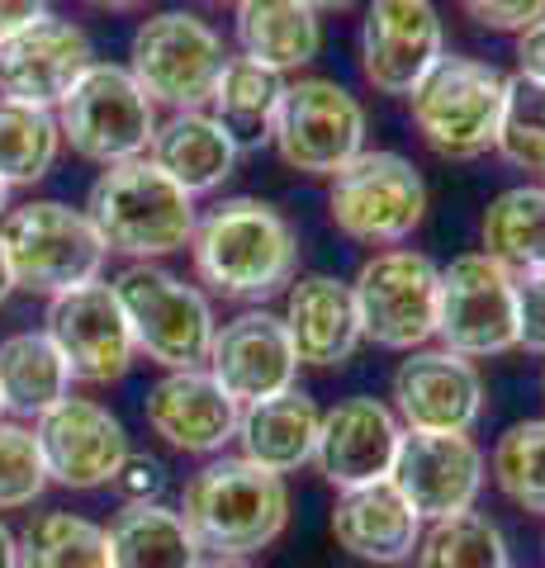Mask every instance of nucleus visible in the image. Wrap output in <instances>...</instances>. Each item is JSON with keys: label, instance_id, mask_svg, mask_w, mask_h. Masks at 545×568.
<instances>
[{"label": "nucleus", "instance_id": "50", "mask_svg": "<svg viewBox=\"0 0 545 568\" xmlns=\"http://www.w3.org/2000/svg\"><path fill=\"white\" fill-rule=\"evenodd\" d=\"M0 413H6V407H0Z\"/></svg>", "mask_w": 545, "mask_h": 568}, {"label": "nucleus", "instance_id": "40", "mask_svg": "<svg viewBox=\"0 0 545 568\" xmlns=\"http://www.w3.org/2000/svg\"><path fill=\"white\" fill-rule=\"evenodd\" d=\"M517 71L532 81H545V14L517 33Z\"/></svg>", "mask_w": 545, "mask_h": 568}, {"label": "nucleus", "instance_id": "45", "mask_svg": "<svg viewBox=\"0 0 545 568\" xmlns=\"http://www.w3.org/2000/svg\"><path fill=\"white\" fill-rule=\"evenodd\" d=\"M304 6L323 14V10H346V6H356V0H304Z\"/></svg>", "mask_w": 545, "mask_h": 568}, {"label": "nucleus", "instance_id": "16", "mask_svg": "<svg viewBox=\"0 0 545 568\" xmlns=\"http://www.w3.org/2000/svg\"><path fill=\"white\" fill-rule=\"evenodd\" d=\"M488 459L470 432H403L390 484L422 521L470 511L484 488Z\"/></svg>", "mask_w": 545, "mask_h": 568}, {"label": "nucleus", "instance_id": "44", "mask_svg": "<svg viewBox=\"0 0 545 568\" xmlns=\"http://www.w3.org/2000/svg\"><path fill=\"white\" fill-rule=\"evenodd\" d=\"M91 10H110V14H124V10H138L143 0H85Z\"/></svg>", "mask_w": 545, "mask_h": 568}, {"label": "nucleus", "instance_id": "14", "mask_svg": "<svg viewBox=\"0 0 545 568\" xmlns=\"http://www.w3.org/2000/svg\"><path fill=\"white\" fill-rule=\"evenodd\" d=\"M361 77L380 95H413L446 58V29L432 0H371L356 39Z\"/></svg>", "mask_w": 545, "mask_h": 568}, {"label": "nucleus", "instance_id": "33", "mask_svg": "<svg viewBox=\"0 0 545 568\" xmlns=\"http://www.w3.org/2000/svg\"><path fill=\"white\" fill-rule=\"evenodd\" d=\"M413 559H417V568H513L507 564L503 530L474 507L422 526Z\"/></svg>", "mask_w": 545, "mask_h": 568}, {"label": "nucleus", "instance_id": "32", "mask_svg": "<svg viewBox=\"0 0 545 568\" xmlns=\"http://www.w3.org/2000/svg\"><path fill=\"white\" fill-rule=\"evenodd\" d=\"M14 540H20V568H110L104 526L77 511H43Z\"/></svg>", "mask_w": 545, "mask_h": 568}, {"label": "nucleus", "instance_id": "7", "mask_svg": "<svg viewBox=\"0 0 545 568\" xmlns=\"http://www.w3.org/2000/svg\"><path fill=\"white\" fill-rule=\"evenodd\" d=\"M351 298H356L361 336L384 351H422L436 342V313H442V265L427 252L413 246H384V252L365 256L356 280H351Z\"/></svg>", "mask_w": 545, "mask_h": 568}, {"label": "nucleus", "instance_id": "21", "mask_svg": "<svg viewBox=\"0 0 545 568\" xmlns=\"http://www.w3.org/2000/svg\"><path fill=\"white\" fill-rule=\"evenodd\" d=\"M148 432L181 455H219L238 436L242 407L209 369H166L143 398Z\"/></svg>", "mask_w": 545, "mask_h": 568}, {"label": "nucleus", "instance_id": "41", "mask_svg": "<svg viewBox=\"0 0 545 568\" xmlns=\"http://www.w3.org/2000/svg\"><path fill=\"white\" fill-rule=\"evenodd\" d=\"M43 14H52L48 0H0V43L14 39V33L29 24H39Z\"/></svg>", "mask_w": 545, "mask_h": 568}, {"label": "nucleus", "instance_id": "38", "mask_svg": "<svg viewBox=\"0 0 545 568\" xmlns=\"http://www.w3.org/2000/svg\"><path fill=\"white\" fill-rule=\"evenodd\" d=\"M461 6L474 24L494 33H522L545 14V0H461Z\"/></svg>", "mask_w": 545, "mask_h": 568}, {"label": "nucleus", "instance_id": "9", "mask_svg": "<svg viewBox=\"0 0 545 568\" xmlns=\"http://www.w3.org/2000/svg\"><path fill=\"white\" fill-rule=\"evenodd\" d=\"M52 114H58L67 148L95 166L148 156L157 123H162L157 104L143 95V85L119 62H91V71L67 91V100Z\"/></svg>", "mask_w": 545, "mask_h": 568}, {"label": "nucleus", "instance_id": "6", "mask_svg": "<svg viewBox=\"0 0 545 568\" xmlns=\"http://www.w3.org/2000/svg\"><path fill=\"white\" fill-rule=\"evenodd\" d=\"M503 85L507 77L498 67L446 52L408 95V119L417 138L446 162H474V156L494 152L503 119Z\"/></svg>", "mask_w": 545, "mask_h": 568}, {"label": "nucleus", "instance_id": "13", "mask_svg": "<svg viewBox=\"0 0 545 568\" xmlns=\"http://www.w3.org/2000/svg\"><path fill=\"white\" fill-rule=\"evenodd\" d=\"M33 440H39L48 484L72 493L114 488L119 469L133 455L124 422L95 398H62L52 413L33 422Z\"/></svg>", "mask_w": 545, "mask_h": 568}, {"label": "nucleus", "instance_id": "26", "mask_svg": "<svg viewBox=\"0 0 545 568\" xmlns=\"http://www.w3.org/2000/svg\"><path fill=\"white\" fill-rule=\"evenodd\" d=\"M233 33L242 58H252L256 67L275 71V77L309 67L323 48L319 10H309L304 0H238Z\"/></svg>", "mask_w": 545, "mask_h": 568}, {"label": "nucleus", "instance_id": "24", "mask_svg": "<svg viewBox=\"0 0 545 568\" xmlns=\"http://www.w3.org/2000/svg\"><path fill=\"white\" fill-rule=\"evenodd\" d=\"M148 156L190 194V200H200V194H214L228 175L238 171L242 148L209 110H181V114H166L157 123Z\"/></svg>", "mask_w": 545, "mask_h": 568}, {"label": "nucleus", "instance_id": "23", "mask_svg": "<svg viewBox=\"0 0 545 568\" xmlns=\"http://www.w3.org/2000/svg\"><path fill=\"white\" fill-rule=\"evenodd\" d=\"M422 526L427 521L403 503V493L390 478L371 484V488L337 493V507H332V540H337L351 559L380 564V568H403V559H413Z\"/></svg>", "mask_w": 545, "mask_h": 568}, {"label": "nucleus", "instance_id": "46", "mask_svg": "<svg viewBox=\"0 0 545 568\" xmlns=\"http://www.w3.org/2000/svg\"><path fill=\"white\" fill-rule=\"evenodd\" d=\"M200 568H256V564H248V559H204Z\"/></svg>", "mask_w": 545, "mask_h": 568}, {"label": "nucleus", "instance_id": "4", "mask_svg": "<svg viewBox=\"0 0 545 568\" xmlns=\"http://www.w3.org/2000/svg\"><path fill=\"white\" fill-rule=\"evenodd\" d=\"M110 284L129 317L138 355L162 369H200L209 361L219 317L204 290L157 261H129Z\"/></svg>", "mask_w": 545, "mask_h": 568}, {"label": "nucleus", "instance_id": "11", "mask_svg": "<svg viewBox=\"0 0 545 568\" xmlns=\"http://www.w3.org/2000/svg\"><path fill=\"white\" fill-rule=\"evenodd\" d=\"M271 148L290 171L332 181L365 152V104L332 77L285 81L271 123Z\"/></svg>", "mask_w": 545, "mask_h": 568}, {"label": "nucleus", "instance_id": "19", "mask_svg": "<svg viewBox=\"0 0 545 568\" xmlns=\"http://www.w3.org/2000/svg\"><path fill=\"white\" fill-rule=\"evenodd\" d=\"M91 62H95L91 33L62 20V14H43L39 24H29L0 43V95L39 104V110H58L67 91L91 71Z\"/></svg>", "mask_w": 545, "mask_h": 568}, {"label": "nucleus", "instance_id": "34", "mask_svg": "<svg viewBox=\"0 0 545 568\" xmlns=\"http://www.w3.org/2000/svg\"><path fill=\"white\" fill-rule=\"evenodd\" d=\"M488 474H494L498 493L513 507L545 517V417H526L507 426L494 455H488Z\"/></svg>", "mask_w": 545, "mask_h": 568}, {"label": "nucleus", "instance_id": "17", "mask_svg": "<svg viewBox=\"0 0 545 568\" xmlns=\"http://www.w3.org/2000/svg\"><path fill=\"white\" fill-rule=\"evenodd\" d=\"M390 407L403 432H474L484 413V379L465 355L422 346L398 361Z\"/></svg>", "mask_w": 545, "mask_h": 568}, {"label": "nucleus", "instance_id": "29", "mask_svg": "<svg viewBox=\"0 0 545 568\" xmlns=\"http://www.w3.org/2000/svg\"><path fill=\"white\" fill-rule=\"evenodd\" d=\"M280 95H285V77H275V71L256 67L252 58L238 52V58L223 62L204 110L238 138V148H256V142H271Z\"/></svg>", "mask_w": 545, "mask_h": 568}, {"label": "nucleus", "instance_id": "18", "mask_svg": "<svg viewBox=\"0 0 545 568\" xmlns=\"http://www.w3.org/2000/svg\"><path fill=\"white\" fill-rule=\"evenodd\" d=\"M204 369L223 384V394L238 407L266 403L275 394H290L299 379V361L290 346V332L280 323V313L248 308L214 332Z\"/></svg>", "mask_w": 545, "mask_h": 568}, {"label": "nucleus", "instance_id": "8", "mask_svg": "<svg viewBox=\"0 0 545 568\" xmlns=\"http://www.w3.org/2000/svg\"><path fill=\"white\" fill-rule=\"evenodd\" d=\"M228 62L223 33L200 20L195 10H162L148 14L129 39V77L143 95L162 110H204L214 81Z\"/></svg>", "mask_w": 545, "mask_h": 568}, {"label": "nucleus", "instance_id": "43", "mask_svg": "<svg viewBox=\"0 0 545 568\" xmlns=\"http://www.w3.org/2000/svg\"><path fill=\"white\" fill-rule=\"evenodd\" d=\"M14 294V271H10V256H6V242H0V304Z\"/></svg>", "mask_w": 545, "mask_h": 568}, {"label": "nucleus", "instance_id": "27", "mask_svg": "<svg viewBox=\"0 0 545 568\" xmlns=\"http://www.w3.org/2000/svg\"><path fill=\"white\" fill-rule=\"evenodd\" d=\"M110 568H200L204 549L185 517L162 503H124L104 526Z\"/></svg>", "mask_w": 545, "mask_h": 568}, {"label": "nucleus", "instance_id": "10", "mask_svg": "<svg viewBox=\"0 0 545 568\" xmlns=\"http://www.w3.org/2000/svg\"><path fill=\"white\" fill-rule=\"evenodd\" d=\"M327 219L365 246H398L427 219V181L403 152L365 148L327 185Z\"/></svg>", "mask_w": 545, "mask_h": 568}, {"label": "nucleus", "instance_id": "3", "mask_svg": "<svg viewBox=\"0 0 545 568\" xmlns=\"http://www.w3.org/2000/svg\"><path fill=\"white\" fill-rule=\"evenodd\" d=\"M85 219L95 223L104 252L157 261L185 252L195 237L200 209L152 156H133V162L100 166L91 194H85Z\"/></svg>", "mask_w": 545, "mask_h": 568}, {"label": "nucleus", "instance_id": "25", "mask_svg": "<svg viewBox=\"0 0 545 568\" xmlns=\"http://www.w3.org/2000/svg\"><path fill=\"white\" fill-rule=\"evenodd\" d=\"M319 426H323V407L313 403L304 388H290V394L242 407L233 440L242 446V459H252V465L285 478L313 459V450H319Z\"/></svg>", "mask_w": 545, "mask_h": 568}, {"label": "nucleus", "instance_id": "36", "mask_svg": "<svg viewBox=\"0 0 545 568\" xmlns=\"http://www.w3.org/2000/svg\"><path fill=\"white\" fill-rule=\"evenodd\" d=\"M48 488L39 440L24 422L0 417V511H20Z\"/></svg>", "mask_w": 545, "mask_h": 568}, {"label": "nucleus", "instance_id": "31", "mask_svg": "<svg viewBox=\"0 0 545 568\" xmlns=\"http://www.w3.org/2000/svg\"><path fill=\"white\" fill-rule=\"evenodd\" d=\"M58 152H62L58 114L0 95V181L10 190L39 185L58 166Z\"/></svg>", "mask_w": 545, "mask_h": 568}, {"label": "nucleus", "instance_id": "37", "mask_svg": "<svg viewBox=\"0 0 545 568\" xmlns=\"http://www.w3.org/2000/svg\"><path fill=\"white\" fill-rule=\"evenodd\" d=\"M517 346L545 355V271L517 275Z\"/></svg>", "mask_w": 545, "mask_h": 568}, {"label": "nucleus", "instance_id": "2", "mask_svg": "<svg viewBox=\"0 0 545 568\" xmlns=\"http://www.w3.org/2000/svg\"><path fill=\"white\" fill-rule=\"evenodd\" d=\"M175 511L209 559H248L290 526V488L252 459L219 455L185 484Z\"/></svg>", "mask_w": 545, "mask_h": 568}, {"label": "nucleus", "instance_id": "20", "mask_svg": "<svg viewBox=\"0 0 545 568\" xmlns=\"http://www.w3.org/2000/svg\"><path fill=\"white\" fill-rule=\"evenodd\" d=\"M398 440H403V426L394 417V407L356 394V398L332 403L323 413L313 465H319V474L337 493L371 488V484H384V478L394 474Z\"/></svg>", "mask_w": 545, "mask_h": 568}, {"label": "nucleus", "instance_id": "30", "mask_svg": "<svg viewBox=\"0 0 545 568\" xmlns=\"http://www.w3.org/2000/svg\"><path fill=\"white\" fill-rule=\"evenodd\" d=\"M480 242L484 256L503 261L513 275L545 271V185H513L488 200Z\"/></svg>", "mask_w": 545, "mask_h": 568}, {"label": "nucleus", "instance_id": "5", "mask_svg": "<svg viewBox=\"0 0 545 568\" xmlns=\"http://www.w3.org/2000/svg\"><path fill=\"white\" fill-rule=\"evenodd\" d=\"M0 242H6V256L14 271V290H29L43 298H58L67 290L100 280L104 261H110L95 223L85 219V209H72L62 200L14 204L0 219Z\"/></svg>", "mask_w": 545, "mask_h": 568}, {"label": "nucleus", "instance_id": "49", "mask_svg": "<svg viewBox=\"0 0 545 568\" xmlns=\"http://www.w3.org/2000/svg\"><path fill=\"white\" fill-rule=\"evenodd\" d=\"M541 388H545V379H541Z\"/></svg>", "mask_w": 545, "mask_h": 568}, {"label": "nucleus", "instance_id": "1", "mask_svg": "<svg viewBox=\"0 0 545 568\" xmlns=\"http://www.w3.org/2000/svg\"><path fill=\"white\" fill-rule=\"evenodd\" d=\"M190 256H195L200 284L238 304H266L285 294L299 275V237L290 219L252 194L209 209L195 223Z\"/></svg>", "mask_w": 545, "mask_h": 568}, {"label": "nucleus", "instance_id": "42", "mask_svg": "<svg viewBox=\"0 0 545 568\" xmlns=\"http://www.w3.org/2000/svg\"><path fill=\"white\" fill-rule=\"evenodd\" d=\"M0 568H20V540L6 521H0Z\"/></svg>", "mask_w": 545, "mask_h": 568}, {"label": "nucleus", "instance_id": "22", "mask_svg": "<svg viewBox=\"0 0 545 568\" xmlns=\"http://www.w3.org/2000/svg\"><path fill=\"white\" fill-rule=\"evenodd\" d=\"M280 323L290 332L294 361L313 365V369H337L346 365L361 336V317H356V298H351V280H337L327 271H309L294 275L285 290V313Z\"/></svg>", "mask_w": 545, "mask_h": 568}, {"label": "nucleus", "instance_id": "28", "mask_svg": "<svg viewBox=\"0 0 545 568\" xmlns=\"http://www.w3.org/2000/svg\"><path fill=\"white\" fill-rule=\"evenodd\" d=\"M62 398H72V369L48 332H14L0 342V407L14 417L52 413Z\"/></svg>", "mask_w": 545, "mask_h": 568}, {"label": "nucleus", "instance_id": "39", "mask_svg": "<svg viewBox=\"0 0 545 568\" xmlns=\"http://www.w3.org/2000/svg\"><path fill=\"white\" fill-rule=\"evenodd\" d=\"M114 488H124V503H152L148 493L162 488V465H157V459H138V455H129V465L119 469Z\"/></svg>", "mask_w": 545, "mask_h": 568}, {"label": "nucleus", "instance_id": "12", "mask_svg": "<svg viewBox=\"0 0 545 568\" xmlns=\"http://www.w3.org/2000/svg\"><path fill=\"white\" fill-rule=\"evenodd\" d=\"M436 342L465 361L517 351V275L484 252H465L442 265Z\"/></svg>", "mask_w": 545, "mask_h": 568}, {"label": "nucleus", "instance_id": "35", "mask_svg": "<svg viewBox=\"0 0 545 568\" xmlns=\"http://www.w3.org/2000/svg\"><path fill=\"white\" fill-rule=\"evenodd\" d=\"M494 152L507 166L545 175V81H532V77H522V71L507 77Z\"/></svg>", "mask_w": 545, "mask_h": 568}, {"label": "nucleus", "instance_id": "15", "mask_svg": "<svg viewBox=\"0 0 545 568\" xmlns=\"http://www.w3.org/2000/svg\"><path fill=\"white\" fill-rule=\"evenodd\" d=\"M43 332L52 336V346L62 351L72 379H85V384L124 379L133 355H138L129 317L119 308V294L110 280H91V284H81V290L48 298Z\"/></svg>", "mask_w": 545, "mask_h": 568}, {"label": "nucleus", "instance_id": "47", "mask_svg": "<svg viewBox=\"0 0 545 568\" xmlns=\"http://www.w3.org/2000/svg\"><path fill=\"white\" fill-rule=\"evenodd\" d=\"M6 213H10V185L0 181V219H6Z\"/></svg>", "mask_w": 545, "mask_h": 568}, {"label": "nucleus", "instance_id": "48", "mask_svg": "<svg viewBox=\"0 0 545 568\" xmlns=\"http://www.w3.org/2000/svg\"><path fill=\"white\" fill-rule=\"evenodd\" d=\"M209 6H238V0H209Z\"/></svg>", "mask_w": 545, "mask_h": 568}]
</instances>
